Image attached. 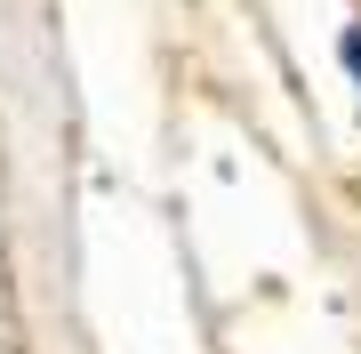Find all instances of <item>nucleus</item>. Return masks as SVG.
Listing matches in <instances>:
<instances>
[{
	"label": "nucleus",
	"instance_id": "nucleus-1",
	"mask_svg": "<svg viewBox=\"0 0 361 354\" xmlns=\"http://www.w3.org/2000/svg\"><path fill=\"white\" fill-rule=\"evenodd\" d=\"M337 49H345V65H353V81H361V25H353L345 40H337Z\"/></svg>",
	"mask_w": 361,
	"mask_h": 354
}]
</instances>
